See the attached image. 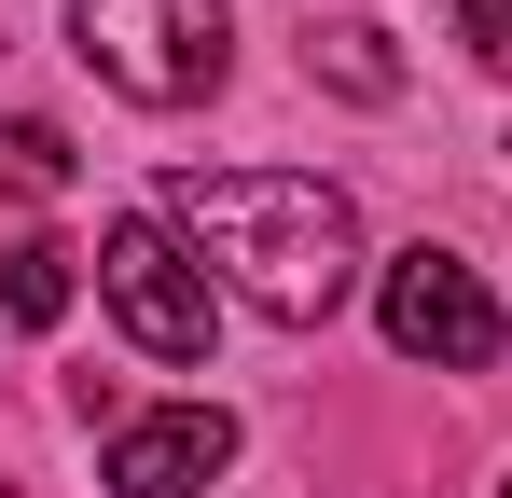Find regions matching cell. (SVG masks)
<instances>
[{
  "label": "cell",
  "instance_id": "cell-1",
  "mask_svg": "<svg viewBox=\"0 0 512 498\" xmlns=\"http://www.w3.org/2000/svg\"><path fill=\"white\" fill-rule=\"evenodd\" d=\"M167 222L263 319H333L346 277H360V208L305 166H167Z\"/></svg>",
  "mask_w": 512,
  "mask_h": 498
},
{
  "label": "cell",
  "instance_id": "cell-2",
  "mask_svg": "<svg viewBox=\"0 0 512 498\" xmlns=\"http://www.w3.org/2000/svg\"><path fill=\"white\" fill-rule=\"evenodd\" d=\"M70 42L139 111H194V97H222V70H236V14L222 0H70Z\"/></svg>",
  "mask_w": 512,
  "mask_h": 498
},
{
  "label": "cell",
  "instance_id": "cell-3",
  "mask_svg": "<svg viewBox=\"0 0 512 498\" xmlns=\"http://www.w3.org/2000/svg\"><path fill=\"white\" fill-rule=\"evenodd\" d=\"M97 305L139 332V360H208V263H194V236H180L167 208H125L111 236H97Z\"/></svg>",
  "mask_w": 512,
  "mask_h": 498
},
{
  "label": "cell",
  "instance_id": "cell-4",
  "mask_svg": "<svg viewBox=\"0 0 512 498\" xmlns=\"http://www.w3.org/2000/svg\"><path fill=\"white\" fill-rule=\"evenodd\" d=\"M374 319H388V346L429 360V374H485V360H499V305H485V277H471L457 249H402V263L374 277Z\"/></svg>",
  "mask_w": 512,
  "mask_h": 498
},
{
  "label": "cell",
  "instance_id": "cell-5",
  "mask_svg": "<svg viewBox=\"0 0 512 498\" xmlns=\"http://www.w3.org/2000/svg\"><path fill=\"white\" fill-rule=\"evenodd\" d=\"M222 471H236V415L222 402H153V415H125L111 457H97L111 498H194V485H222Z\"/></svg>",
  "mask_w": 512,
  "mask_h": 498
},
{
  "label": "cell",
  "instance_id": "cell-6",
  "mask_svg": "<svg viewBox=\"0 0 512 498\" xmlns=\"http://www.w3.org/2000/svg\"><path fill=\"white\" fill-rule=\"evenodd\" d=\"M70 263H84V249H56V236H0V319H14V332H56L70 291H84Z\"/></svg>",
  "mask_w": 512,
  "mask_h": 498
},
{
  "label": "cell",
  "instance_id": "cell-7",
  "mask_svg": "<svg viewBox=\"0 0 512 498\" xmlns=\"http://www.w3.org/2000/svg\"><path fill=\"white\" fill-rule=\"evenodd\" d=\"M305 70L333 83V97H402V56H388V28H374V14H333V28H305Z\"/></svg>",
  "mask_w": 512,
  "mask_h": 498
},
{
  "label": "cell",
  "instance_id": "cell-8",
  "mask_svg": "<svg viewBox=\"0 0 512 498\" xmlns=\"http://www.w3.org/2000/svg\"><path fill=\"white\" fill-rule=\"evenodd\" d=\"M70 139H56V125H42V111H0V194H14V208H42V194H70Z\"/></svg>",
  "mask_w": 512,
  "mask_h": 498
},
{
  "label": "cell",
  "instance_id": "cell-9",
  "mask_svg": "<svg viewBox=\"0 0 512 498\" xmlns=\"http://www.w3.org/2000/svg\"><path fill=\"white\" fill-rule=\"evenodd\" d=\"M457 42H471V56L512 83V0H457Z\"/></svg>",
  "mask_w": 512,
  "mask_h": 498
},
{
  "label": "cell",
  "instance_id": "cell-10",
  "mask_svg": "<svg viewBox=\"0 0 512 498\" xmlns=\"http://www.w3.org/2000/svg\"><path fill=\"white\" fill-rule=\"evenodd\" d=\"M499 498H512V485H499Z\"/></svg>",
  "mask_w": 512,
  "mask_h": 498
}]
</instances>
